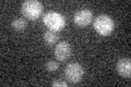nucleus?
Returning a JSON list of instances; mask_svg holds the SVG:
<instances>
[{
  "label": "nucleus",
  "instance_id": "nucleus-2",
  "mask_svg": "<svg viewBox=\"0 0 131 87\" xmlns=\"http://www.w3.org/2000/svg\"><path fill=\"white\" fill-rule=\"evenodd\" d=\"M43 5L37 0H26L21 6L22 14L28 20H37L43 13Z\"/></svg>",
  "mask_w": 131,
  "mask_h": 87
},
{
  "label": "nucleus",
  "instance_id": "nucleus-7",
  "mask_svg": "<svg viewBox=\"0 0 131 87\" xmlns=\"http://www.w3.org/2000/svg\"><path fill=\"white\" fill-rule=\"evenodd\" d=\"M116 70L118 74L126 78H129L131 75V60L129 58H122L116 64Z\"/></svg>",
  "mask_w": 131,
  "mask_h": 87
},
{
  "label": "nucleus",
  "instance_id": "nucleus-5",
  "mask_svg": "<svg viewBox=\"0 0 131 87\" xmlns=\"http://www.w3.org/2000/svg\"><path fill=\"white\" fill-rule=\"evenodd\" d=\"M93 12L90 9H81L77 11L73 16V22L79 27H85L92 22Z\"/></svg>",
  "mask_w": 131,
  "mask_h": 87
},
{
  "label": "nucleus",
  "instance_id": "nucleus-10",
  "mask_svg": "<svg viewBox=\"0 0 131 87\" xmlns=\"http://www.w3.org/2000/svg\"><path fill=\"white\" fill-rule=\"evenodd\" d=\"M45 67H46V70H47L48 72H55L56 70H58L59 64H58V62L50 60V61H48V62H47Z\"/></svg>",
  "mask_w": 131,
  "mask_h": 87
},
{
  "label": "nucleus",
  "instance_id": "nucleus-4",
  "mask_svg": "<svg viewBox=\"0 0 131 87\" xmlns=\"http://www.w3.org/2000/svg\"><path fill=\"white\" fill-rule=\"evenodd\" d=\"M84 69L80 63L73 62V63H69L64 69V77L69 83L72 84H77V83L81 82L82 77L84 75Z\"/></svg>",
  "mask_w": 131,
  "mask_h": 87
},
{
  "label": "nucleus",
  "instance_id": "nucleus-3",
  "mask_svg": "<svg viewBox=\"0 0 131 87\" xmlns=\"http://www.w3.org/2000/svg\"><path fill=\"white\" fill-rule=\"evenodd\" d=\"M93 26L95 31L102 36H108L115 28L114 20L107 14H101L94 20Z\"/></svg>",
  "mask_w": 131,
  "mask_h": 87
},
{
  "label": "nucleus",
  "instance_id": "nucleus-8",
  "mask_svg": "<svg viewBox=\"0 0 131 87\" xmlns=\"http://www.w3.org/2000/svg\"><path fill=\"white\" fill-rule=\"evenodd\" d=\"M59 39V36L57 35L56 32H52V31H47L44 33V40L45 43L49 46L54 45L55 43H57V40Z\"/></svg>",
  "mask_w": 131,
  "mask_h": 87
},
{
  "label": "nucleus",
  "instance_id": "nucleus-6",
  "mask_svg": "<svg viewBox=\"0 0 131 87\" xmlns=\"http://www.w3.org/2000/svg\"><path fill=\"white\" fill-rule=\"evenodd\" d=\"M71 56V46L67 41H60L55 48V57L59 61H66Z\"/></svg>",
  "mask_w": 131,
  "mask_h": 87
},
{
  "label": "nucleus",
  "instance_id": "nucleus-9",
  "mask_svg": "<svg viewBox=\"0 0 131 87\" xmlns=\"http://www.w3.org/2000/svg\"><path fill=\"white\" fill-rule=\"evenodd\" d=\"M27 26L26 21L22 19V18H18L12 21V27L14 28L15 31H24Z\"/></svg>",
  "mask_w": 131,
  "mask_h": 87
},
{
  "label": "nucleus",
  "instance_id": "nucleus-11",
  "mask_svg": "<svg viewBox=\"0 0 131 87\" xmlns=\"http://www.w3.org/2000/svg\"><path fill=\"white\" fill-rule=\"evenodd\" d=\"M52 86H60V87H67V82L66 81H55L51 83Z\"/></svg>",
  "mask_w": 131,
  "mask_h": 87
},
{
  "label": "nucleus",
  "instance_id": "nucleus-1",
  "mask_svg": "<svg viewBox=\"0 0 131 87\" xmlns=\"http://www.w3.org/2000/svg\"><path fill=\"white\" fill-rule=\"evenodd\" d=\"M43 22L48 27L49 31L56 33L63 30L66 26V18L63 16V14H61L60 12L57 11H49L47 13H45Z\"/></svg>",
  "mask_w": 131,
  "mask_h": 87
}]
</instances>
